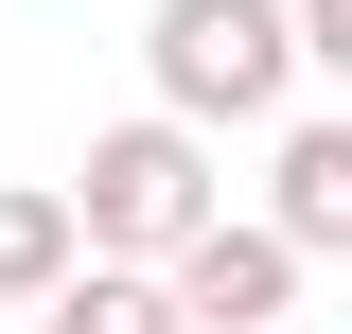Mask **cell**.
I'll return each instance as SVG.
<instances>
[{
  "label": "cell",
  "instance_id": "obj_1",
  "mask_svg": "<svg viewBox=\"0 0 352 334\" xmlns=\"http://www.w3.org/2000/svg\"><path fill=\"white\" fill-rule=\"evenodd\" d=\"M141 71H159V106L176 124H282V106H300V0H159V18H141Z\"/></svg>",
  "mask_w": 352,
  "mask_h": 334
},
{
  "label": "cell",
  "instance_id": "obj_2",
  "mask_svg": "<svg viewBox=\"0 0 352 334\" xmlns=\"http://www.w3.org/2000/svg\"><path fill=\"white\" fill-rule=\"evenodd\" d=\"M71 211H88V247H106V264H176V247L229 211V176H212V124H176V106L106 124V141H88V176H71Z\"/></svg>",
  "mask_w": 352,
  "mask_h": 334
},
{
  "label": "cell",
  "instance_id": "obj_3",
  "mask_svg": "<svg viewBox=\"0 0 352 334\" xmlns=\"http://www.w3.org/2000/svg\"><path fill=\"white\" fill-rule=\"evenodd\" d=\"M159 282H176L194 334H282V317H300V229H282V211H212Z\"/></svg>",
  "mask_w": 352,
  "mask_h": 334
},
{
  "label": "cell",
  "instance_id": "obj_4",
  "mask_svg": "<svg viewBox=\"0 0 352 334\" xmlns=\"http://www.w3.org/2000/svg\"><path fill=\"white\" fill-rule=\"evenodd\" d=\"M264 211L300 229V264H352V106L282 124V159H264Z\"/></svg>",
  "mask_w": 352,
  "mask_h": 334
},
{
  "label": "cell",
  "instance_id": "obj_5",
  "mask_svg": "<svg viewBox=\"0 0 352 334\" xmlns=\"http://www.w3.org/2000/svg\"><path fill=\"white\" fill-rule=\"evenodd\" d=\"M71 264H88V211H71V176H0V299L36 317Z\"/></svg>",
  "mask_w": 352,
  "mask_h": 334
},
{
  "label": "cell",
  "instance_id": "obj_6",
  "mask_svg": "<svg viewBox=\"0 0 352 334\" xmlns=\"http://www.w3.org/2000/svg\"><path fill=\"white\" fill-rule=\"evenodd\" d=\"M36 334H194V317H176V282H159V264H106V247H88L71 282L36 299Z\"/></svg>",
  "mask_w": 352,
  "mask_h": 334
},
{
  "label": "cell",
  "instance_id": "obj_7",
  "mask_svg": "<svg viewBox=\"0 0 352 334\" xmlns=\"http://www.w3.org/2000/svg\"><path fill=\"white\" fill-rule=\"evenodd\" d=\"M300 53H317V88H352V0H300Z\"/></svg>",
  "mask_w": 352,
  "mask_h": 334
}]
</instances>
